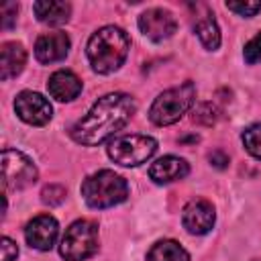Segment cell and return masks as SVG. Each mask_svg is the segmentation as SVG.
I'll return each instance as SVG.
<instances>
[{"instance_id":"7","label":"cell","mask_w":261,"mask_h":261,"mask_svg":"<svg viewBox=\"0 0 261 261\" xmlns=\"http://www.w3.org/2000/svg\"><path fill=\"white\" fill-rule=\"evenodd\" d=\"M37 167L33 159L16 149L2 151V184L4 190H22L37 181Z\"/></svg>"},{"instance_id":"8","label":"cell","mask_w":261,"mask_h":261,"mask_svg":"<svg viewBox=\"0 0 261 261\" xmlns=\"http://www.w3.org/2000/svg\"><path fill=\"white\" fill-rule=\"evenodd\" d=\"M14 112L18 114L20 120H24L27 124L33 126H43L51 120L53 116V106L49 104V100L45 96H41L39 92H31L24 90L14 98Z\"/></svg>"},{"instance_id":"6","label":"cell","mask_w":261,"mask_h":261,"mask_svg":"<svg viewBox=\"0 0 261 261\" xmlns=\"http://www.w3.org/2000/svg\"><path fill=\"white\" fill-rule=\"evenodd\" d=\"M98 251V226L92 220H75L67 226L59 253L65 261H86Z\"/></svg>"},{"instance_id":"24","label":"cell","mask_w":261,"mask_h":261,"mask_svg":"<svg viewBox=\"0 0 261 261\" xmlns=\"http://www.w3.org/2000/svg\"><path fill=\"white\" fill-rule=\"evenodd\" d=\"M16 12H18V4L16 2H6L2 4L0 8V14H2V29H10L16 20Z\"/></svg>"},{"instance_id":"26","label":"cell","mask_w":261,"mask_h":261,"mask_svg":"<svg viewBox=\"0 0 261 261\" xmlns=\"http://www.w3.org/2000/svg\"><path fill=\"white\" fill-rule=\"evenodd\" d=\"M208 159H210V163H212L216 169H224V167L228 165V155H226L224 151H220V149L212 151V153L208 155Z\"/></svg>"},{"instance_id":"10","label":"cell","mask_w":261,"mask_h":261,"mask_svg":"<svg viewBox=\"0 0 261 261\" xmlns=\"http://www.w3.org/2000/svg\"><path fill=\"white\" fill-rule=\"evenodd\" d=\"M216 220L214 206L204 198H194L184 206L181 224L190 234H206L212 230Z\"/></svg>"},{"instance_id":"20","label":"cell","mask_w":261,"mask_h":261,"mask_svg":"<svg viewBox=\"0 0 261 261\" xmlns=\"http://www.w3.org/2000/svg\"><path fill=\"white\" fill-rule=\"evenodd\" d=\"M220 118V110L216 108V104L212 102H202L194 108V114H192V120L198 122V124H204V126H212L216 124Z\"/></svg>"},{"instance_id":"2","label":"cell","mask_w":261,"mask_h":261,"mask_svg":"<svg viewBox=\"0 0 261 261\" xmlns=\"http://www.w3.org/2000/svg\"><path fill=\"white\" fill-rule=\"evenodd\" d=\"M128 49H130L128 35L120 27L108 24V27L98 29L90 37L86 53H88L92 69L96 73L108 75L124 63V59L128 55Z\"/></svg>"},{"instance_id":"23","label":"cell","mask_w":261,"mask_h":261,"mask_svg":"<svg viewBox=\"0 0 261 261\" xmlns=\"http://www.w3.org/2000/svg\"><path fill=\"white\" fill-rule=\"evenodd\" d=\"M226 8L237 12L239 16L251 18L261 10V2H226Z\"/></svg>"},{"instance_id":"11","label":"cell","mask_w":261,"mask_h":261,"mask_svg":"<svg viewBox=\"0 0 261 261\" xmlns=\"http://www.w3.org/2000/svg\"><path fill=\"white\" fill-rule=\"evenodd\" d=\"M59 234V224L51 214H39L35 216L27 228H24V239L33 249L39 251H49Z\"/></svg>"},{"instance_id":"12","label":"cell","mask_w":261,"mask_h":261,"mask_svg":"<svg viewBox=\"0 0 261 261\" xmlns=\"http://www.w3.org/2000/svg\"><path fill=\"white\" fill-rule=\"evenodd\" d=\"M69 37L63 31L45 33L35 43V57L41 63H55L61 61L69 53Z\"/></svg>"},{"instance_id":"21","label":"cell","mask_w":261,"mask_h":261,"mask_svg":"<svg viewBox=\"0 0 261 261\" xmlns=\"http://www.w3.org/2000/svg\"><path fill=\"white\" fill-rule=\"evenodd\" d=\"M41 200L47 206H59L65 200V188L59 184H49L41 190Z\"/></svg>"},{"instance_id":"18","label":"cell","mask_w":261,"mask_h":261,"mask_svg":"<svg viewBox=\"0 0 261 261\" xmlns=\"http://www.w3.org/2000/svg\"><path fill=\"white\" fill-rule=\"evenodd\" d=\"M194 31H196L200 43L204 45V49L216 51V49L220 47V31H218V24H216V20H214V16H212L210 12L202 14V16L196 20Z\"/></svg>"},{"instance_id":"13","label":"cell","mask_w":261,"mask_h":261,"mask_svg":"<svg viewBox=\"0 0 261 261\" xmlns=\"http://www.w3.org/2000/svg\"><path fill=\"white\" fill-rule=\"evenodd\" d=\"M188 173H190L188 161L181 157H175V155H165L149 167V177L155 184H171L175 179L186 177Z\"/></svg>"},{"instance_id":"17","label":"cell","mask_w":261,"mask_h":261,"mask_svg":"<svg viewBox=\"0 0 261 261\" xmlns=\"http://www.w3.org/2000/svg\"><path fill=\"white\" fill-rule=\"evenodd\" d=\"M147 261H190V253L177 241L163 239L149 249Z\"/></svg>"},{"instance_id":"16","label":"cell","mask_w":261,"mask_h":261,"mask_svg":"<svg viewBox=\"0 0 261 261\" xmlns=\"http://www.w3.org/2000/svg\"><path fill=\"white\" fill-rule=\"evenodd\" d=\"M35 16L51 27L65 24L71 14V4L69 2H59V0H39L33 4Z\"/></svg>"},{"instance_id":"5","label":"cell","mask_w":261,"mask_h":261,"mask_svg":"<svg viewBox=\"0 0 261 261\" xmlns=\"http://www.w3.org/2000/svg\"><path fill=\"white\" fill-rule=\"evenodd\" d=\"M106 151L114 163L122 167H137L155 155L157 141L147 135H120L108 143Z\"/></svg>"},{"instance_id":"4","label":"cell","mask_w":261,"mask_h":261,"mask_svg":"<svg viewBox=\"0 0 261 261\" xmlns=\"http://www.w3.org/2000/svg\"><path fill=\"white\" fill-rule=\"evenodd\" d=\"M194 100H196V86L192 82H184L181 86L161 92L153 100L149 108V118L157 126H169L177 122L192 108Z\"/></svg>"},{"instance_id":"14","label":"cell","mask_w":261,"mask_h":261,"mask_svg":"<svg viewBox=\"0 0 261 261\" xmlns=\"http://www.w3.org/2000/svg\"><path fill=\"white\" fill-rule=\"evenodd\" d=\"M47 90H49V94L55 100H59V102H71L82 92V80L73 71H69V69H59V71H55L49 77Z\"/></svg>"},{"instance_id":"25","label":"cell","mask_w":261,"mask_h":261,"mask_svg":"<svg viewBox=\"0 0 261 261\" xmlns=\"http://www.w3.org/2000/svg\"><path fill=\"white\" fill-rule=\"evenodd\" d=\"M18 257V247L12 239L2 237V261H14Z\"/></svg>"},{"instance_id":"3","label":"cell","mask_w":261,"mask_h":261,"mask_svg":"<svg viewBox=\"0 0 261 261\" xmlns=\"http://www.w3.org/2000/svg\"><path fill=\"white\" fill-rule=\"evenodd\" d=\"M82 196L90 208L104 210L126 200L128 184L112 169H100L82 181Z\"/></svg>"},{"instance_id":"1","label":"cell","mask_w":261,"mask_h":261,"mask_svg":"<svg viewBox=\"0 0 261 261\" xmlns=\"http://www.w3.org/2000/svg\"><path fill=\"white\" fill-rule=\"evenodd\" d=\"M137 104L133 96L122 92H112L94 102V106L88 110L86 116H82L71 128L69 135L75 143L84 147H94L104 143L108 137L116 135L130 116L135 114Z\"/></svg>"},{"instance_id":"22","label":"cell","mask_w":261,"mask_h":261,"mask_svg":"<svg viewBox=\"0 0 261 261\" xmlns=\"http://www.w3.org/2000/svg\"><path fill=\"white\" fill-rule=\"evenodd\" d=\"M243 57H245V61H247L249 65L261 61V33H257V35L245 45V49H243Z\"/></svg>"},{"instance_id":"19","label":"cell","mask_w":261,"mask_h":261,"mask_svg":"<svg viewBox=\"0 0 261 261\" xmlns=\"http://www.w3.org/2000/svg\"><path fill=\"white\" fill-rule=\"evenodd\" d=\"M243 145L245 149L255 157V159H261V122H255V124H249L243 135Z\"/></svg>"},{"instance_id":"15","label":"cell","mask_w":261,"mask_h":261,"mask_svg":"<svg viewBox=\"0 0 261 261\" xmlns=\"http://www.w3.org/2000/svg\"><path fill=\"white\" fill-rule=\"evenodd\" d=\"M27 63V51L20 43L8 41L0 49V80L6 82L10 77H16Z\"/></svg>"},{"instance_id":"9","label":"cell","mask_w":261,"mask_h":261,"mask_svg":"<svg viewBox=\"0 0 261 261\" xmlns=\"http://www.w3.org/2000/svg\"><path fill=\"white\" fill-rule=\"evenodd\" d=\"M139 29L147 39L159 43L177 31V20L167 8H149L139 16Z\"/></svg>"}]
</instances>
